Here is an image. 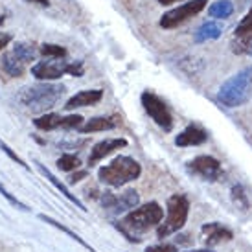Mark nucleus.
<instances>
[{
    "label": "nucleus",
    "instance_id": "19",
    "mask_svg": "<svg viewBox=\"0 0 252 252\" xmlns=\"http://www.w3.org/2000/svg\"><path fill=\"white\" fill-rule=\"evenodd\" d=\"M33 126L41 131H54V129H59L63 126V116L61 114H56V112H46L42 116H37L33 120Z\"/></svg>",
    "mask_w": 252,
    "mask_h": 252
},
{
    "label": "nucleus",
    "instance_id": "28",
    "mask_svg": "<svg viewBox=\"0 0 252 252\" xmlns=\"http://www.w3.org/2000/svg\"><path fill=\"white\" fill-rule=\"evenodd\" d=\"M0 149H2V151H4V153L7 155V157H9V158H11V160H13V162H17V164H19V166H22V168H24V169H30V166H28V164H26V162L22 160L21 157H19V155L15 153V151H13V149H11V147L7 146L6 142H2V140H0Z\"/></svg>",
    "mask_w": 252,
    "mask_h": 252
},
{
    "label": "nucleus",
    "instance_id": "30",
    "mask_svg": "<svg viewBox=\"0 0 252 252\" xmlns=\"http://www.w3.org/2000/svg\"><path fill=\"white\" fill-rule=\"evenodd\" d=\"M146 252H177V247L175 245H169V243H164V245L147 247Z\"/></svg>",
    "mask_w": 252,
    "mask_h": 252
},
{
    "label": "nucleus",
    "instance_id": "37",
    "mask_svg": "<svg viewBox=\"0 0 252 252\" xmlns=\"http://www.w3.org/2000/svg\"><path fill=\"white\" fill-rule=\"evenodd\" d=\"M251 54H252V50H251Z\"/></svg>",
    "mask_w": 252,
    "mask_h": 252
},
{
    "label": "nucleus",
    "instance_id": "25",
    "mask_svg": "<svg viewBox=\"0 0 252 252\" xmlns=\"http://www.w3.org/2000/svg\"><path fill=\"white\" fill-rule=\"evenodd\" d=\"M236 37H252V9L236 26Z\"/></svg>",
    "mask_w": 252,
    "mask_h": 252
},
{
    "label": "nucleus",
    "instance_id": "24",
    "mask_svg": "<svg viewBox=\"0 0 252 252\" xmlns=\"http://www.w3.org/2000/svg\"><path fill=\"white\" fill-rule=\"evenodd\" d=\"M79 166H81L79 157H77V155H72V153L61 155V157H59V160H57V168L61 169V171H66V173L79 169Z\"/></svg>",
    "mask_w": 252,
    "mask_h": 252
},
{
    "label": "nucleus",
    "instance_id": "34",
    "mask_svg": "<svg viewBox=\"0 0 252 252\" xmlns=\"http://www.w3.org/2000/svg\"><path fill=\"white\" fill-rule=\"evenodd\" d=\"M158 4H162V6H171V4H175V2H181V0H157Z\"/></svg>",
    "mask_w": 252,
    "mask_h": 252
},
{
    "label": "nucleus",
    "instance_id": "9",
    "mask_svg": "<svg viewBox=\"0 0 252 252\" xmlns=\"http://www.w3.org/2000/svg\"><path fill=\"white\" fill-rule=\"evenodd\" d=\"M140 203V197L134 189H126L124 193L114 195L111 191H105L101 195V206L105 210H111L112 214H124V212L134 210Z\"/></svg>",
    "mask_w": 252,
    "mask_h": 252
},
{
    "label": "nucleus",
    "instance_id": "26",
    "mask_svg": "<svg viewBox=\"0 0 252 252\" xmlns=\"http://www.w3.org/2000/svg\"><path fill=\"white\" fill-rule=\"evenodd\" d=\"M81 126H83V116H81V114H70V116H63V126H61V129H66V131H70V129H79Z\"/></svg>",
    "mask_w": 252,
    "mask_h": 252
},
{
    "label": "nucleus",
    "instance_id": "12",
    "mask_svg": "<svg viewBox=\"0 0 252 252\" xmlns=\"http://www.w3.org/2000/svg\"><path fill=\"white\" fill-rule=\"evenodd\" d=\"M101 99H103V91H99V89L81 91V92H77V94H74L72 98L66 99V103H64V111H74V109H79V107L98 105Z\"/></svg>",
    "mask_w": 252,
    "mask_h": 252
},
{
    "label": "nucleus",
    "instance_id": "20",
    "mask_svg": "<svg viewBox=\"0 0 252 252\" xmlns=\"http://www.w3.org/2000/svg\"><path fill=\"white\" fill-rule=\"evenodd\" d=\"M234 13V4L230 0H217L208 7V15L214 19H228Z\"/></svg>",
    "mask_w": 252,
    "mask_h": 252
},
{
    "label": "nucleus",
    "instance_id": "8",
    "mask_svg": "<svg viewBox=\"0 0 252 252\" xmlns=\"http://www.w3.org/2000/svg\"><path fill=\"white\" fill-rule=\"evenodd\" d=\"M208 4V0H189L186 4H182L179 7H173V9H169L166 13L160 17V28L164 30H171V28H177V26H181L184 24L186 21H189L193 15L201 13L204 7Z\"/></svg>",
    "mask_w": 252,
    "mask_h": 252
},
{
    "label": "nucleus",
    "instance_id": "18",
    "mask_svg": "<svg viewBox=\"0 0 252 252\" xmlns=\"http://www.w3.org/2000/svg\"><path fill=\"white\" fill-rule=\"evenodd\" d=\"M221 33H223V26L216 21H208L197 28V32L193 33V41L195 42L214 41L217 37H221Z\"/></svg>",
    "mask_w": 252,
    "mask_h": 252
},
{
    "label": "nucleus",
    "instance_id": "5",
    "mask_svg": "<svg viewBox=\"0 0 252 252\" xmlns=\"http://www.w3.org/2000/svg\"><path fill=\"white\" fill-rule=\"evenodd\" d=\"M68 74L74 77H81L85 74L83 61H74L68 63L64 59H48V61H39L32 66V76L39 81H54L61 76Z\"/></svg>",
    "mask_w": 252,
    "mask_h": 252
},
{
    "label": "nucleus",
    "instance_id": "10",
    "mask_svg": "<svg viewBox=\"0 0 252 252\" xmlns=\"http://www.w3.org/2000/svg\"><path fill=\"white\" fill-rule=\"evenodd\" d=\"M188 169L195 175L203 177L204 181L216 182L217 179H221L223 169H221V162L210 157V155H199L193 160L188 162Z\"/></svg>",
    "mask_w": 252,
    "mask_h": 252
},
{
    "label": "nucleus",
    "instance_id": "13",
    "mask_svg": "<svg viewBox=\"0 0 252 252\" xmlns=\"http://www.w3.org/2000/svg\"><path fill=\"white\" fill-rule=\"evenodd\" d=\"M203 234H204V243L208 247L219 245L223 241H230L234 238V232L230 228H226L219 223H208L203 226Z\"/></svg>",
    "mask_w": 252,
    "mask_h": 252
},
{
    "label": "nucleus",
    "instance_id": "11",
    "mask_svg": "<svg viewBox=\"0 0 252 252\" xmlns=\"http://www.w3.org/2000/svg\"><path fill=\"white\" fill-rule=\"evenodd\" d=\"M127 140L126 138H107V140H101L98 144H94L91 149V155H89V166H96L99 160H103L105 157L112 155L116 149L120 147H126Z\"/></svg>",
    "mask_w": 252,
    "mask_h": 252
},
{
    "label": "nucleus",
    "instance_id": "22",
    "mask_svg": "<svg viewBox=\"0 0 252 252\" xmlns=\"http://www.w3.org/2000/svg\"><path fill=\"white\" fill-rule=\"evenodd\" d=\"M39 219H41V221H44V223L52 224V226H56V228H59V230H61V232H64V234H68V236H70L72 239H76L77 243H79V245H83L85 249H87V251H91V252H96V251H94V249H92L91 245H89V243H85L83 239L79 238V236H77L76 232L68 230V228H66V226H63V224H61V223H57L56 219H52V217H50V216H44V214H39Z\"/></svg>",
    "mask_w": 252,
    "mask_h": 252
},
{
    "label": "nucleus",
    "instance_id": "33",
    "mask_svg": "<svg viewBox=\"0 0 252 252\" xmlns=\"http://www.w3.org/2000/svg\"><path fill=\"white\" fill-rule=\"evenodd\" d=\"M26 2H33V4H39V6H50V0H26Z\"/></svg>",
    "mask_w": 252,
    "mask_h": 252
},
{
    "label": "nucleus",
    "instance_id": "36",
    "mask_svg": "<svg viewBox=\"0 0 252 252\" xmlns=\"http://www.w3.org/2000/svg\"><path fill=\"white\" fill-rule=\"evenodd\" d=\"M4 21H6V17H4V15L0 13V26H2V24H4Z\"/></svg>",
    "mask_w": 252,
    "mask_h": 252
},
{
    "label": "nucleus",
    "instance_id": "17",
    "mask_svg": "<svg viewBox=\"0 0 252 252\" xmlns=\"http://www.w3.org/2000/svg\"><path fill=\"white\" fill-rule=\"evenodd\" d=\"M0 66H2V70L6 72L9 77H21V76H24V72H26V63L15 56L11 50L6 52V54H2Z\"/></svg>",
    "mask_w": 252,
    "mask_h": 252
},
{
    "label": "nucleus",
    "instance_id": "7",
    "mask_svg": "<svg viewBox=\"0 0 252 252\" xmlns=\"http://www.w3.org/2000/svg\"><path fill=\"white\" fill-rule=\"evenodd\" d=\"M140 101L144 111L149 114V118L153 120L160 129H164V131H171L173 129V116H171V111L168 109L164 99L158 98L155 92L146 91L142 92Z\"/></svg>",
    "mask_w": 252,
    "mask_h": 252
},
{
    "label": "nucleus",
    "instance_id": "15",
    "mask_svg": "<svg viewBox=\"0 0 252 252\" xmlns=\"http://www.w3.org/2000/svg\"><path fill=\"white\" fill-rule=\"evenodd\" d=\"M118 124L120 120L116 116H96V118H91L89 122H85L77 131L83 134L98 133V131H111L114 127H118Z\"/></svg>",
    "mask_w": 252,
    "mask_h": 252
},
{
    "label": "nucleus",
    "instance_id": "6",
    "mask_svg": "<svg viewBox=\"0 0 252 252\" xmlns=\"http://www.w3.org/2000/svg\"><path fill=\"white\" fill-rule=\"evenodd\" d=\"M189 214V201L181 193H175L168 199V216L164 223L157 226V236L158 238H168L171 234L179 232L186 224Z\"/></svg>",
    "mask_w": 252,
    "mask_h": 252
},
{
    "label": "nucleus",
    "instance_id": "35",
    "mask_svg": "<svg viewBox=\"0 0 252 252\" xmlns=\"http://www.w3.org/2000/svg\"><path fill=\"white\" fill-rule=\"evenodd\" d=\"M188 252H214L210 249H199V251H188Z\"/></svg>",
    "mask_w": 252,
    "mask_h": 252
},
{
    "label": "nucleus",
    "instance_id": "14",
    "mask_svg": "<svg viewBox=\"0 0 252 252\" xmlns=\"http://www.w3.org/2000/svg\"><path fill=\"white\" fill-rule=\"evenodd\" d=\"M208 138V134L203 127L199 126H188L182 133L175 136V144L179 147H191V146H201Z\"/></svg>",
    "mask_w": 252,
    "mask_h": 252
},
{
    "label": "nucleus",
    "instance_id": "21",
    "mask_svg": "<svg viewBox=\"0 0 252 252\" xmlns=\"http://www.w3.org/2000/svg\"><path fill=\"white\" fill-rule=\"evenodd\" d=\"M11 52H13L19 59H22L26 64L32 63V61H35V56H37L35 46H33V44H30V42H15Z\"/></svg>",
    "mask_w": 252,
    "mask_h": 252
},
{
    "label": "nucleus",
    "instance_id": "31",
    "mask_svg": "<svg viewBox=\"0 0 252 252\" xmlns=\"http://www.w3.org/2000/svg\"><path fill=\"white\" fill-rule=\"evenodd\" d=\"M87 175H89L87 171H77V173H72V175L68 177V182H70V184H76V182L87 179Z\"/></svg>",
    "mask_w": 252,
    "mask_h": 252
},
{
    "label": "nucleus",
    "instance_id": "27",
    "mask_svg": "<svg viewBox=\"0 0 252 252\" xmlns=\"http://www.w3.org/2000/svg\"><path fill=\"white\" fill-rule=\"evenodd\" d=\"M232 197H234L236 204H238V206H241L243 210H247V208H249V199H247L245 191H243V188H241V186H234V188H232Z\"/></svg>",
    "mask_w": 252,
    "mask_h": 252
},
{
    "label": "nucleus",
    "instance_id": "29",
    "mask_svg": "<svg viewBox=\"0 0 252 252\" xmlns=\"http://www.w3.org/2000/svg\"><path fill=\"white\" fill-rule=\"evenodd\" d=\"M0 195H4L7 199V203H11L13 204V206H17V208H19V210H22V212H28L30 208L28 206H26V204L24 203H21V201H19V199H17V197L15 195H11V193H9V191H7L6 188H4V186H2V184H0Z\"/></svg>",
    "mask_w": 252,
    "mask_h": 252
},
{
    "label": "nucleus",
    "instance_id": "32",
    "mask_svg": "<svg viewBox=\"0 0 252 252\" xmlns=\"http://www.w3.org/2000/svg\"><path fill=\"white\" fill-rule=\"evenodd\" d=\"M11 41H13V35H11V33H0V52L6 48Z\"/></svg>",
    "mask_w": 252,
    "mask_h": 252
},
{
    "label": "nucleus",
    "instance_id": "2",
    "mask_svg": "<svg viewBox=\"0 0 252 252\" xmlns=\"http://www.w3.org/2000/svg\"><path fill=\"white\" fill-rule=\"evenodd\" d=\"M64 91H66L64 85L41 81V83L22 89V92L19 94V99L24 105V109H28L32 114H41L42 116L61 101V98L64 96Z\"/></svg>",
    "mask_w": 252,
    "mask_h": 252
},
{
    "label": "nucleus",
    "instance_id": "1",
    "mask_svg": "<svg viewBox=\"0 0 252 252\" xmlns=\"http://www.w3.org/2000/svg\"><path fill=\"white\" fill-rule=\"evenodd\" d=\"M162 217H164V210L160 208V204L151 201V203L136 206L134 210L129 212L120 223H116V228L131 243H140L142 236L147 230H151L162 223Z\"/></svg>",
    "mask_w": 252,
    "mask_h": 252
},
{
    "label": "nucleus",
    "instance_id": "23",
    "mask_svg": "<svg viewBox=\"0 0 252 252\" xmlns=\"http://www.w3.org/2000/svg\"><path fill=\"white\" fill-rule=\"evenodd\" d=\"M41 56H44L46 59H64L66 57V48L61 44H52V42H44L41 44Z\"/></svg>",
    "mask_w": 252,
    "mask_h": 252
},
{
    "label": "nucleus",
    "instance_id": "3",
    "mask_svg": "<svg viewBox=\"0 0 252 252\" xmlns=\"http://www.w3.org/2000/svg\"><path fill=\"white\" fill-rule=\"evenodd\" d=\"M252 96V68H243L238 74H234L230 79H226L221 89L217 92V99L223 105L230 107H241Z\"/></svg>",
    "mask_w": 252,
    "mask_h": 252
},
{
    "label": "nucleus",
    "instance_id": "4",
    "mask_svg": "<svg viewBox=\"0 0 252 252\" xmlns=\"http://www.w3.org/2000/svg\"><path fill=\"white\" fill-rule=\"evenodd\" d=\"M142 173V166L138 160H134L131 157H124L120 155L116 157L111 164H107L103 168H99L98 179L107 186L112 188H120L127 182L136 181Z\"/></svg>",
    "mask_w": 252,
    "mask_h": 252
},
{
    "label": "nucleus",
    "instance_id": "16",
    "mask_svg": "<svg viewBox=\"0 0 252 252\" xmlns=\"http://www.w3.org/2000/svg\"><path fill=\"white\" fill-rule=\"evenodd\" d=\"M33 164H35L37 166V169H39V171H41L42 175L46 177V179H48L50 182H52V184H54V186H56L57 189H59V191H61V193H63L64 197H66V199H68V201H70V203H74L77 206V208H79V210H87V208H85V204L81 203V201H79V199H77L76 195H74V193H70V189L66 188V186H64L63 182L59 181V179H57L56 175H54V173H52V171H50L48 168H44V164H41V162L39 160H33Z\"/></svg>",
    "mask_w": 252,
    "mask_h": 252
}]
</instances>
